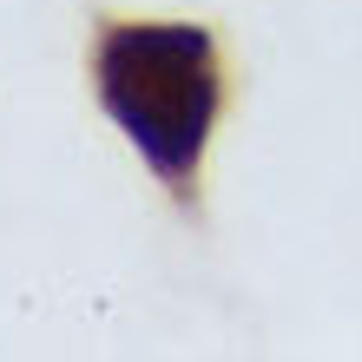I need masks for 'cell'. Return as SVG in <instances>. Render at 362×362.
Returning <instances> with one entry per match:
<instances>
[{
  "instance_id": "6da1fadb",
  "label": "cell",
  "mask_w": 362,
  "mask_h": 362,
  "mask_svg": "<svg viewBox=\"0 0 362 362\" xmlns=\"http://www.w3.org/2000/svg\"><path fill=\"white\" fill-rule=\"evenodd\" d=\"M93 86L105 119L139 145L152 178L191 204L204 139L224 112L218 40L191 20H105L93 47Z\"/></svg>"
}]
</instances>
